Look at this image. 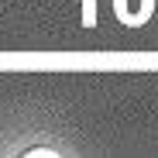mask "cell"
<instances>
[{
	"label": "cell",
	"instance_id": "6da1fadb",
	"mask_svg": "<svg viewBox=\"0 0 158 158\" xmlns=\"http://www.w3.org/2000/svg\"><path fill=\"white\" fill-rule=\"evenodd\" d=\"M155 0H114V10L117 17H124L127 24H141L144 17H151Z\"/></svg>",
	"mask_w": 158,
	"mask_h": 158
},
{
	"label": "cell",
	"instance_id": "7a4b0ae2",
	"mask_svg": "<svg viewBox=\"0 0 158 158\" xmlns=\"http://www.w3.org/2000/svg\"><path fill=\"white\" fill-rule=\"evenodd\" d=\"M38 155H45V158H55L59 151H55V148H28V151H24V158H38Z\"/></svg>",
	"mask_w": 158,
	"mask_h": 158
}]
</instances>
